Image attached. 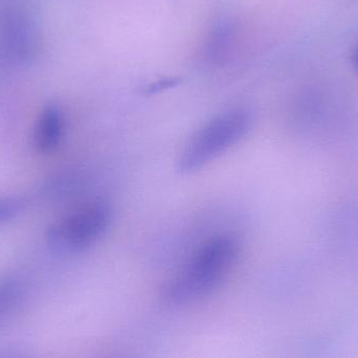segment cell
I'll return each instance as SVG.
<instances>
[{"label":"cell","instance_id":"cell-1","mask_svg":"<svg viewBox=\"0 0 358 358\" xmlns=\"http://www.w3.org/2000/svg\"><path fill=\"white\" fill-rule=\"evenodd\" d=\"M238 244L227 235L204 242L164 288V301L187 304L210 294L229 275L238 258Z\"/></svg>","mask_w":358,"mask_h":358},{"label":"cell","instance_id":"cell-2","mask_svg":"<svg viewBox=\"0 0 358 358\" xmlns=\"http://www.w3.org/2000/svg\"><path fill=\"white\" fill-rule=\"evenodd\" d=\"M250 125V115L243 109H234L214 117L185 147L179 162L181 171H196L216 159L239 142Z\"/></svg>","mask_w":358,"mask_h":358},{"label":"cell","instance_id":"cell-3","mask_svg":"<svg viewBox=\"0 0 358 358\" xmlns=\"http://www.w3.org/2000/svg\"><path fill=\"white\" fill-rule=\"evenodd\" d=\"M110 219L111 208L106 201L87 202L57 221L48 231V241L62 252H82L102 237Z\"/></svg>","mask_w":358,"mask_h":358},{"label":"cell","instance_id":"cell-4","mask_svg":"<svg viewBox=\"0 0 358 358\" xmlns=\"http://www.w3.org/2000/svg\"><path fill=\"white\" fill-rule=\"evenodd\" d=\"M39 50V35L21 0H0V62L23 65Z\"/></svg>","mask_w":358,"mask_h":358},{"label":"cell","instance_id":"cell-5","mask_svg":"<svg viewBox=\"0 0 358 358\" xmlns=\"http://www.w3.org/2000/svg\"><path fill=\"white\" fill-rule=\"evenodd\" d=\"M64 134V117L59 107L50 105L40 113L34 130V146L39 152H52Z\"/></svg>","mask_w":358,"mask_h":358},{"label":"cell","instance_id":"cell-6","mask_svg":"<svg viewBox=\"0 0 358 358\" xmlns=\"http://www.w3.org/2000/svg\"><path fill=\"white\" fill-rule=\"evenodd\" d=\"M233 25L227 19H223L215 25L206 48L212 60L221 62L227 56L233 42Z\"/></svg>","mask_w":358,"mask_h":358},{"label":"cell","instance_id":"cell-7","mask_svg":"<svg viewBox=\"0 0 358 358\" xmlns=\"http://www.w3.org/2000/svg\"><path fill=\"white\" fill-rule=\"evenodd\" d=\"M22 284L19 280H0V317L15 306L22 296Z\"/></svg>","mask_w":358,"mask_h":358},{"label":"cell","instance_id":"cell-8","mask_svg":"<svg viewBox=\"0 0 358 358\" xmlns=\"http://www.w3.org/2000/svg\"><path fill=\"white\" fill-rule=\"evenodd\" d=\"M24 206V198L20 196H0V224L15 218Z\"/></svg>","mask_w":358,"mask_h":358},{"label":"cell","instance_id":"cell-9","mask_svg":"<svg viewBox=\"0 0 358 358\" xmlns=\"http://www.w3.org/2000/svg\"><path fill=\"white\" fill-rule=\"evenodd\" d=\"M178 82V78H168V79L159 80V81L149 85L147 87V92L148 94H155V92H162V90L176 86Z\"/></svg>","mask_w":358,"mask_h":358},{"label":"cell","instance_id":"cell-10","mask_svg":"<svg viewBox=\"0 0 358 358\" xmlns=\"http://www.w3.org/2000/svg\"><path fill=\"white\" fill-rule=\"evenodd\" d=\"M352 62L353 65H355V69L358 71V45L357 48H355V52H353Z\"/></svg>","mask_w":358,"mask_h":358},{"label":"cell","instance_id":"cell-11","mask_svg":"<svg viewBox=\"0 0 358 358\" xmlns=\"http://www.w3.org/2000/svg\"><path fill=\"white\" fill-rule=\"evenodd\" d=\"M4 358H19V357H17V355H16V357H4Z\"/></svg>","mask_w":358,"mask_h":358}]
</instances>
